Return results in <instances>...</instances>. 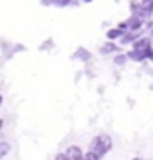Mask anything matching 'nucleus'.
Listing matches in <instances>:
<instances>
[{
    "label": "nucleus",
    "instance_id": "f03ea898",
    "mask_svg": "<svg viewBox=\"0 0 153 160\" xmlns=\"http://www.w3.org/2000/svg\"><path fill=\"white\" fill-rule=\"evenodd\" d=\"M67 155H69L70 160H85V153L81 151L79 146H70V148L67 149Z\"/></svg>",
    "mask_w": 153,
    "mask_h": 160
},
{
    "label": "nucleus",
    "instance_id": "39448f33",
    "mask_svg": "<svg viewBox=\"0 0 153 160\" xmlns=\"http://www.w3.org/2000/svg\"><path fill=\"white\" fill-rule=\"evenodd\" d=\"M72 58H74V59H81V61H88V59L92 58V54H90V51H87V49L79 47V49L76 51V54H74Z\"/></svg>",
    "mask_w": 153,
    "mask_h": 160
},
{
    "label": "nucleus",
    "instance_id": "7ed1b4c3",
    "mask_svg": "<svg viewBox=\"0 0 153 160\" xmlns=\"http://www.w3.org/2000/svg\"><path fill=\"white\" fill-rule=\"evenodd\" d=\"M117 51H119V47L115 45L114 40H108L106 43H103L101 47H99V52H101V54H115Z\"/></svg>",
    "mask_w": 153,
    "mask_h": 160
},
{
    "label": "nucleus",
    "instance_id": "20e7f679",
    "mask_svg": "<svg viewBox=\"0 0 153 160\" xmlns=\"http://www.w3.org/2000/svg\"><path fill=\"white\" fill-rule=\"evenodd\" d=\"M124 34H126V29H123L121 25L115 27V29L106 31V38H108V40H119V38H123Z\"/></svg>",
    "mask_w": 153,
    "mask_h": 160
},
{
    "label": "nucleus",
    "instance_id": "f257e3e1",
    "mask_svg": "<svg viewBox=\"0 0 153 160\" xmlns=\"http://www.w3.org/2000/svg\"><path fill=\"white\" fill-rule=\"evenodd\" d=\"M112 146H114L112 137L106 135V133H99V135H95L94 140L90 142V148H88V149H94V151H97L101 157H105V155L112 149Z\"/></svg>",
    "mask_w": 153,
    "mask_h": 160
},
{
    "label": "nucleus",
    "instance_id": "6e6552de",
    "mask_svg": "<svg viewBox=\"0 0 153 160\" xmlns=\"http://www.w3.org/2000/svg\"><path fill=\"white\" fill-rule=\"evenodd\" d=\"M74 4V0H51V6H58V8H65Z\"/></svg>",
    "mask_w": 153,
    "mask_h": 160
},
{
    "label": "nucleus",
    "instance_id": "1a4fd4ad",
    "mask_svg": "<svg viewBox=\"0 0 153 160\" xmlns=\"http://www.w3.org/2000/svg\"><path fill=\"white\" fill-rule=\"evenodd\" d=\"M8 153H9V144L6 140H2V142H0V157H6Z\"/></svg>",
    "mask_w": 153,
    "mask_h": 160
},
{
    "label": "nucleus",
    "instance_id": "9b49d317",
    "mask_svg": "<svg viewBox=\"0 0 153 160\" xmlns=\"http://www.w3.org/2000/svg\"><path fill=\"white\" fill-rule=\"evenodd\" d=\"M54 160H70V158H69V155H67V151H65V153H58V155L54 157Z\"/></svg>",
    "mask_w": 153,
    "mask_h": 160
},
{
    "label": "nucleus",
    "instance_id": "f8f14e48",
    "mask_svg": "<svg viewBox=\"0 0 153 160\" xmlns=\"http://www.w3.org/2000/svg\"><path fill=\"white\" fill-rule=\"evenodd\" d=\"M151 40H153V31H151Z\"/></svg>",
    "mask_w": 153,
    "mask_h": 160
},
{
    "label": "nucleus",
    "instance_id": "423d86ee",
    "mask_svg": "<svg viewBox=\"0 0 153 160\" xmlns=\"http://www.w3.org/2000/svg\"><path fill=\"white\" fill-rule=\"evenodd\" d=\"M128 54H115V58H114V63L117 67H124L126 65V61H128Z\"/></svg>",
    "mask_w": 153,
    "mask_h": 160
},
{
    "label": "nucleus",
    "instance_id": "9d476101",
    "mask_svg": "<svg viewBox=\"0 0 153 160\" xmlns=\"http://www.w3.org/2000/svg\"><path fill=\"white\" fill-rule=\"evenodd\" d=\"M52 45H54V42L52 40H47L45 43L40 45V51H49V49H52Z\"/></svg>",
    "mask_w": 153,
    "mask_h": 160
},
{
    "label": "nucleus",
    "instance_id": "0eeeda50",
    "mask_svg": "<svg viewBox=\"0 0 153 160\" xmlns=\"http://www.w3.org/2000/svg\"><path fill=\"white\" fill-rule=\"evenodd\" d=\"M101 158L103 157L97 151H94V149H88V151L85 153V160H101Z\"/></svg>",
    "mask_w": 153,
    "mask_h": 160
}]
</instances>
